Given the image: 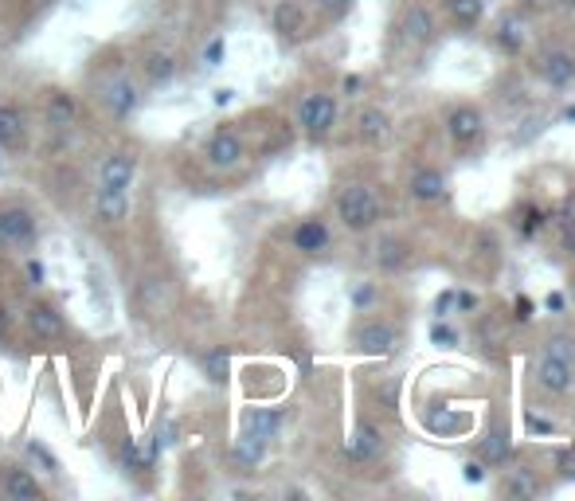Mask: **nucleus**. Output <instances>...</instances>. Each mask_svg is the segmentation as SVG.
Segmentation results:
<instances>
[{
  "mask_svg": "<svg viewBox=\"0 0 575 501\" xmlns=\"http://www.w3.org/2000/svg\"><path fill=\"white\" fill-rule=\"evenodd\" d=\"M98 106L114 118V122H130L141 106V87L130 79V71H110L98 79Z\"/></svg>",
  "mask_w": 575,
  "mask_h": 501,
  "instance_id": "nucleus-1",
  "label": "nucleus"
},
{
  "mask_svg": "<svg viewBox=\"0 0 575 501\" xmlns=\"http://www.w3.org/2000/svg\"><path fill=\"white\" fill-rule=\"evenodd\" d=\"M337 216L349 231H368L380 220V196L368 184H349L337 200Z\"/></svg>",
  "mask_w": 575,
  "mask_h": 501,
  "instance_id": "nucleus-2",
  "label": "nucleus"
},
{
  "mask_svg": "<svg viewBox=\"0 0 575 501\" xmlns=\"http://www.w3.org/2000/svg\"><path fill=\"white\" fill-rule=\"evenodd\" d=\"M40 239V220L24 204H0V247L4 251H24Z\"/></svg>",
  "mask_w": 575,
  "mask_h": 501,
  "instance_id": "nucleus-3",
  "label": "nucleus"
},
{
  "mask_svg": "<svg viewBox=\"0 0 575 501\" xmlns=\"http://www.w3.org/2000/svg\"><path fill=\"white\" fill-rule=\"evenodd\" d=\"M204 157H208V165H212L216 173H231V169H239V165H243V157H247V145H243V137L235 134V130L220 126L216 134L208 137V145H204Z\"/></svg>",
  "mask_w": 575,
  "mask_h": 501,
  "instance_id": "nucleus-4",
  "label": "nucleus"
},
{
  "mask_svg": "<svg viewBox=\"0 0 575 501\" xmlns=\"http://www.w3.org/2000/svg\"><path fill=\"white\" fill-rule=\"evenodd\" d=\"M298 122L310 137H325L337 126V98L333 94H306L298 106Z\"/></svg>",
  "mask_w": 575,
  "mask_h": 501,
  "instance_id": "nucleus-5",
  "label": "nucleus"
},
{
  "mask_svg": "<svg viewBox=\"0 0 575 501\" xmlns=\"http://www.w3.org/2000/svg\"><path fill=\"white\" fill-rule=\"evenodd\" d=\"M137 181V157L118 149L110 157H102L98 165V192H130Z\"/></svg>",
  "mask_w": 575,
  "mask_h": 501,
  "instance_id": "nucleus-6",
  "label": "nucleus"
},
{
  "mask_svg": "<svg viewBox=\"0 0 575 501\" xmlns=\"http://www.w3.org/2000/svg\"><path fill=\"white\" fill-rule=\"evenodd\" d=\"M28 149V118L16 102H0V153Z\"/></svg>",
  "mask_w": 575,
  "mask_h": 501,
  "instance_id": "nucleus-7",
  "label": "nucleus"
},
{
  "mask_svg": "<svg viewBox=\"0 0 575 501\" xmlns=\"http://www.w3.org/2000/svg\"><path fill=\"white\" fill-rule=\"evenodd\" d=\"M353 349L364 353V357H388V353H396V329L384 325V321H368V325L356 329Z\"/></svg>",
  "mask_w": 575,
  "mask_h": 501,
  "instance_id": "nucleus-8",
  "label": "nucleus"
},
{
  "mask_svg": "<svg viewBox=\"0 0 575 501\" xmlns=\"http://www.w3.org/2000/svg\"><path fill=\"white\" fill-rule=\"evenodd\" d=\"M75 118H79V102H75V94L71 91H47L44 98V122L55 130V134H63V130H71L75 126Z\"/></svg>",
  "mask_w": 575,
  "mask_h": 501,
  "instance_id": "nucleus-9",
  "label": "nucleus"
},
{
  "mask_svg": "<svg viewBox=\"0 0 575 501\" xmlns=\"http://www.w3.org/2000/svg\"><path fill=\"white\" fill-rule=\"evenodd\" d=\"M28 329L36 333V337H44V341H59L63 333H67V321H63V314L51 306V302H44V298H36L32 306H28Z\"/></svg>",
  "mask_w": 575,
  "mask_h": 501,
  "instance_id": "nucleus-10",
  "label": "nucleus"
},
{
  "mask_svg": "<svg viewBox=\"0 0 575 501\" xmlns=\"http://www.w3.org/2000/svg\"><path fill=\"white\" fill-rule=\"evenodd\" d=\"M0 490L8 501H40L44 498V486L36 474H28L24 466H8L4 478H0Z\"/></svg>",
  "mask_w": 575,
  "mask_h": 501,
  "instance_id": "nucleus-11",
  "label": "nucleus"
},
{
  "mask_svg": "<svg viewBox=\"0 0 575 501\" xmlns=\"http://www.w3.org/2000/svg\"><path fill=\"white\" fill-rule=\"evenodd\" d=\"M482 114L474 110V106H458V110H450V118H446V134L454 145H474L478 137H482Z\"/></svg>",
  "mask_w": 575,
  "mask_h": 501,
  "instance_id": "nucleus-12",
  "label": "nucleus"
},
{
  "mask_svg": "<svg viewBox=\"0 0 575 501\" xmlns=\"http://www.w3.org/2000/svg\"><path fill=\"white\" fill-rule=\"evenodd\" d=\"M536 384H540L544 392H552V396H564V392L572 388V365L544 353V357L536 361Z\"/></svg>",
  "mask_w": 575,
  "mask_h": 501,
  "instance_id": "nucleus-13",
  "label": "nucleus"
},
{
  "mask_svg": "<svg viewBox=\"0 0 575 501\" xmlns=\"http://www.w3.org/2000/svg\"><path fill=\"white\" fill-rule=\"evenodd\" d=\"M141 75L149 87H169L177 79V55L173 51H145L141 55Z\"/></svg>",
  "mask_w": 575,
  "mask_h": 501,
  "instance_id": "nucleus-14",
  "label": "nucleus"
},
{
  "mask_svg": "<svg viewBox=\"0 0 575 501\" xmlns=\"http://www.w3.org/2000/svg\"><path fill=\"white\" fill-rule=\"evenodd\" d=\"M270 24H274V32H278V36L298 40V36L306 32V12H302V4H298V0H278V4H274V12H270Z\"/></svg>",
  "mask_w": 575,
  "mask_h": 501,
  "instance_id": "nucleus-15",
  "label": "nucleus"
},
{
  "mask_svg": "<svg viewBox=\"0 0 575 501\" xmlns=\"http://www.w3.org/2000/svg\"><path fill=\"white\" fill-rule=\"evenodd\" d=\"M423 427H427L431 435H458V431H466V427H470V415L439 404V408L423 411Z\"/></svg>",
  "mask_w": 575,
  "mask_h": 501,
  "instance_id": "nucleus-16",
  "label": "nucleus"
},
{
  "mask_svg": "<svg viewBox=\"0 0 575 501\" xmlns=\"http://www.w3.org/2000/svg\"><path fill=\"white\" fill-rule=\"evenodd\" d=\"M94 216L102 220V224H122L126 216H130V192H98L94 196Z\"/></svg>",
  "mask_w": 575,
  "mask_h": 501,
  "instance_id": "nucleus-17",
  "label": "nucleus"
},
{
  "mask_svg": "<svg viewBox=\"0 0 575 501\" xmlns=\"http://www.w3.org/2000/svg\"><path fill=\"white\" fill-rule=\"evenodd\" d=\"M411 196H415L419 204H439L446 196V177L439 169H419V173L411 177Z\"/></svg>",
  "mask_w": 575,
  "mask_h": 501,
  "instance_id": "nucleus-18",
  "label": "nucleus"
},
{
  "mask_svg": "<svg viewBox=\"0 0 575 501\" xmlns=\"http://www.w3.org/2000/svg\"><path fill=\"white\" fill-rule=\"evenodd\" d=\"M349 458L353 462H372V458L380 455V431L372 427V423H360L353 431V439H349Z\"/></svg>",
  "mask_w": 575,
  "mask_h": 501,
  "instance_id": "nucleus-19",
  "label": "nucleus"
},
{
  "mask_svg": "<svg viewBox=\"0 0 575 501\" xmlns=\"http://www.w3.org/2000/svg\"><path fill=\"white\" fill-rule=\"evenodd\" d=\"M388 130H392V118L384 114V110H364L360 118H356V134H360V141H368V145H376V141H384L388 137Z\"/></svg>",
  "mask_w": 575,
  "mask_h": 501,
  "instance_id": "nucleus-20",
  "label": "nucleus"
},
{
  "mask_svg": "<svg viewBox=\"0 0 575 501\" xmlns=\"http://www.w3.org/2000/svg\"><path fill=\"white\" fill-rule=\"evenodd\" d=\"M294 247H298V251H306V255L325 251V247H329V228H325L321 220H306V224H298V231H294Z\"/></svg>",
  "mask_w": 575,
  "mask_h": 501,
  "instance_id": "nucleus-21",
  "label": "nucleus"
},
{
  "mask_svg": "<svg viewBox=\"0 0 575 501\" xmlns=\"http://www.w3.org/2000/svg\"><path fill=\"white\" fill-rule=\"evenodd\" d=\"M544 79H548L552 87H568L575 79V59L568 51H548V55H544Z\"/></svg>",
  "mask_w": 575,
  "mask_h": 501,
  "instance_id": "nucleus-22",
  "label": "nucleus"
},
{
  "mask_svg": "<svg viewBox=\"0 0 575 501\" xmlns=\"http://www.w3.org/2000/svg\"><path fill=\"white\" fill-rule=\"evenodd\" d=\"M403 36H407L411 44H427V40L435 36V20H431V12H427V8H411V12L403 16Z\"/></svg>",
  "mask_w": 575,
  "mask_h": 501,
  "instance_id": "nucleus-23",
  "label": "nucleus"
},
{
  "mask_svg": "<svg viewBox=\"0 0 575 501\" xmlns=\"http://www.w3.org/2000/svg\"><path fill=\"white\" fill-rule=\"evenodd\" d=\"M497 44L505 51H521L525 47V20L521 16H505L501 28H497Z\"/></svg>",
  "mask_w": 575,
  "mask_h": 501,
  "instance_id": "nucleus-24",
  "label": "nucleus"
},
{
  "mask_svg": "<svg viewBox=\"0 0 575 501\" xmlns=\"http://www.w3.org/2000/svg\"><path fill=\"white\" fill-rule=\"evenodd\" d=\"M376 251H380V255H376V263H380V271H388V274H392V271H399V267L407 263V247H403L399 239H384V243H380Z\"/></svg>",
  "mask_w": 575,
  "mask_h": 501,
  "instance_id": "nucleus-25",
  "label": "nucleus"
},
{
  "mask_svg": "<svg viewBox=\"0 0 575 501\" xmlns=\"http://www.w3.org/2000/svg\"><path fill=\"white\" fill-rule=\"evenodd\" d=\"M446 8L454 16V24H462V28H474L482 20V0H446Z\"/></svg>",
  "mask_w": 575,
  "mask_h": 501,
  "instance_id": "nucleus-26",
  "label": "nucleus"
},
{
  "mask_svg": "<svg viewBox=\"0 0 575 501\" xmlns=\"http://www.w3.org/2000/svg\"><path fill=\"white\" fill-rule=\"evenodd\" d=\"M278 423H282L278 411H251V415H247V431L259 435V439H270V435L278 431Z\"/></svg>",
  "mask_w": 575,
  "mask_h": 501,
  "instance_id": "nucleus-27",
  "label": "nucleus"
},
{
  "mask_svg": "<svg viewBox=\"0 0 575 501\" xmlns=\"http://www.w3.org/2000/svg\"><path fill=\"white\" fill-rule=\"evenodd\" d=\"M204 372L212 384H227V372H231V361H227V349H212L204 353Z\"/></svg>",
  "mask_w": 575,
  "mask_h": 501,
  "instance_id": "nucleus-28",
  "label": "nucleus"
},
{
  "mask_svg": "<svg viewBox=\"0 0 575 501\" xmlns=\"http://www.w3.org/2000/svg\"><path fill=\"white\" fill-rule=\"evenodd\" d=\"M505 498H536V478H532L529 470L509 474V482H505Z\"/></svg>",
  "mask_w": 575,
  "mask_h": 501,
  "instance_id": "nucleus-29",
  "label": "nucleus"
},
{
  "mask_svg": "<svg viewBox=\"0 0 575 501\" xmlns=\"http://www.w3.org/2000/svg\"><path fill=\"white\" fill-rule=\"evenodd\" d=\"M505 458H509V439H505V431H493L486 443H482V462L497 466V462H505Z\"/></svg>",
  "mask_w": 575,
  "mask_h": 501,
  "instance_id": "nucleus-30",
  "label": "nucleus"
},
{
  "mask_svg": "<svg viewBox=\"0 0 575 501\" xmlns=\"http://www.w3.org/2000/svg\"><path fill=\"white\" fill-rule=\"evenodd\" d=\"M263 447H266V439H259V435H251V431H247V435L239 439V447H235V458H239V462H247V466H255V462L263 458Z\"/></svg>",
  "mask_w": 575,
  "mask_h": 501,
  "instance_id": "nucleus-31",
  "label": "nucleus"
},
{
  "mask_svg": "<svg viewBox=\"0 0 575 501\" xmlns=\"http://www.w3.org/2000/svg\"><path fill=\"white\" fill-rule=\"evenodd\" d=\"M28 455L36 458V462H40V466H44V474H51V478H55V474H59V458L51 455V451H47V443H40V439H32V443H28Z\"/></svg>",
  "mask_w": 575,
  "mask_h": 501,
  "instance_id": "nucleus-32",
  "label": "nucleus"
},
{
  "mask_svg": "<svg viewBox=\"0 0 575 501\" xmlns=\"http://www.w3.org/2000/svg\"><path fill=\"white\" fill-rule=\"evenodd\" d=\"M548 357H560V361H568L572 365V357H575V349H572V337H552L548 341V349H544Z\"/></svg>",
  "mask_w": 575,
  "mask_h": 501,
  "instance_id": "nucleus-33",
  "label": "nucleus"
},
{
  "mask_svg": "<svg viewBox=\"0 0 575 501\" xmlns=\"http://www.w3.org/2000/svg\"><path fill=\"white\" fill-rule=\"evenodd\" d=\"M223 55H227V44H223V36H216V40L208 44V51H204V67H220Z\"/></svg>",
  "mask_w": 575,
  "mask_h": 501,
  "instance_id": "nucleus-34",
  "label": "nucleus"
},
{
  "mask_svg": "<svg viewBox=\"0 0 575 501\" xmlns=\"http://www.w3.org/2000/svg\"><path fill=\"white\" fill-rule=\"evenodd\" d=\"M317 8H321L325 16H333V20H337V16H345V12L353 8V0H317Z\"/></svg>",
  "mask_w": 575,
  "mask_h": 501,
  "instance_id": "nucleus-35",
  "label": "nucleus"
},
{
  "mask_svg": "<svg viewBox=\"0 0 575 501\" xmlns=\"http://www.w3.org/2000/svg\"><path fill=\"white\" fill-rule=\"evenodd\" d=\"M24 274H28V282H32V286H44V278H47L40 259H28V263H24Z\"/></svg>",
  "mask_w": 575,
  "mask_h": 501,
  "instance_id": "nucleus-36",
  "label": "nucleus"
},
{
  "mask_svg": "<svg viewBox=\"0 0 575 501\" xmlns=\"http://www.w3.org/2000/svg\"><path fill=\"white\" fill-rule=\"evenodd\" d=\"M435 345H439V349H454V345H458V333L439 325V329H435Z\"/></svg>",
  "mask_w": 575,
  "mask_h": 501,
  "instance_id": "nucleus-37",
  "label": "nucleus"
},
{
  "mask_svg": "<svg viewBox=\"0 0 575 501\" xmlns=\"http://www.w3.org/2000/svg\"><path fill=\"white\" fill-rule=\"evenodd\" d=\"M482 478H486V466H482V462H466V482H474V486H478Z\"/></svg>",
  "mask_w": 575,
  "mask_h": 501,
  "instance_id": "nucleus-38",
  "label": "nucleus"
},
{
  "mask_svg": "<svg viewBox=\"0 0 575 501\" xmlns=\"http://www.w3.org/2000/svg\"><path fill=\"white\" fill-rule=\"evenodd\" d=\"M372 298H376V290H372V286H356V290H353V302H356V306H368Z\"/></svg>",
  "mask_w": 575,
  "mask_h": 501,
  "instance_id": "nucleus-39",
  "label": "nucleus"
},
{
  "mask_svg": "<svg viewBox=\"0 0 575 501\" xmlns=\"http://www.w3.org/2000/svg\"><path fill=\"white\" fill-rule=\"evenodd\" d=\"M513 310H517V321H529V318H532V302L525 298V294H521V298L513 302Z\"/></svg>",
  "mask_w": 575,
  "mask_h": 501,
  "instance_id": "nucleus-40",
  "label": "nucleus"
},
{
  "mask_svg": "<svg viewBox=\"0 0 575 501\" xmlns=\"http://www.w3.org/2000/svg\"><path fill=\"white\" fill-rule=\"evenodd\" d=\"M529 427L532 431H544V435H552V431H556L552 423H544V419H536V415H529Z\"/></svg>",
  "mask_w": 575,
  "mask_h": 501,
  "instance_id": "nucleus-41",
  "label": "nucleus"
},
{
  "mask_svg": "<svg viewBox=\"0 0 575 501\" xmlns=\"http://www.w3.org/2000/svg\"><path fill=\"white\" fill-rule=\"evenodd\" d=\"M454 302H458L462 310H474V306H478V298H474V294H454Z\"/></svg>",
  "mask_w": 575,
  "mask_h": 501,
  "instance_id": "nucleus-42",
  "label": "nucleus"
},
{
  "mask_svg": "<svg viewBox=\"0 0 575 501\" xmlns=\"http://www.w3.org/2000/svg\"><path fill=\"white\" fill-rule=\"evenodd\" d=\"M560 462H564V474L575 478V455H560Z\"/></svg>",
  "mask_w": 575,
  "mask_h": 501,
  "instance_id": "nucleus-43",
  "label": "nucleus"
},
{
  "mask_svg": "<svg viewBox=\"0 0 575 501\" xmlns=\"http://www.w3.org/2000/svg\"><path fill=\"white\" fill-rule=\"evenodd\" d=\"M450 306H454V294H443V298H439V314H446Z\"/></svg>",
  "mask_w": 575,
  "mask_h": 501,
  "instance_id": "nucleus-44",
  "label": "nucleus"
},
{
  "mask_svg": "<svg viewBox=\"0 0 575 501\" xmlns=\"http://www.w3.org/2000/svg\"><path fill=\"white\" fill-rule=\"evenodd\" d=\"M356 91H360V79L353 75V79H345V94H356Z\"/></svg>",
  "mask_w": 575,
  "mask_h": 501,
  "instance_id": "nucleus-45",
  "label": "nucleus"
},
{
  "mask_svg": "<svg viewBox=\"0 0 575 501\" xmlns=\"http://www.w3.org/2000/svg\"><path fill=\"white\" fill-rule=\"evenodd\" d=\"M8 325H12V321H8V314H4V310H0V337H4V333H8Z\"/></svg>",
  "mask_w": 575,
  "mask_h": 501,
  "instance_id": "nucleus-46",
  "label": "nucleus"
},
{
  "mask_svg": "<svg viewBox=\"0 0 575 501\" xmlns=\"http://www.w3.org/2000/svg\"><path fill=\"white\" fill-rule=\"evenodd\" d=\"M568 122H575V106H572V110H568Z\"/></svg>",
  "mask_w": 575,
  "mask_h": 501,
  "instance_id": "nucleus-47",
  "label": "nucleus"
},
{
  "mask_svg": "<svg viewBox=\"0 0 575 501\" xmlns=\"http://www.w3.org/2000/svg\"><path fill=\"white\" fill-rule=\"evenodd\" d=\"M24 4H44V0H24Z\"/></svg>",
  "mask_w": 575,
  "mask_h": 501,
  "instance_id": "nucleus-48",
  "label": "nucleus"
},
{
  "mask_svg": "<svg viewBox=\"0 0 575 501\" xmlns=\"http://www.w3.org/2000/svg\"><path fill=\"white\" fill-rule=\"evenodd\" d=\"M564 4H568V8H575V0H564Z\"/></svg>",
  "mask_w": 575,
  "mask_h": 501,
  "instance_id": "nucleus-49",
  "label": "nucleus"
}]
</instances>
